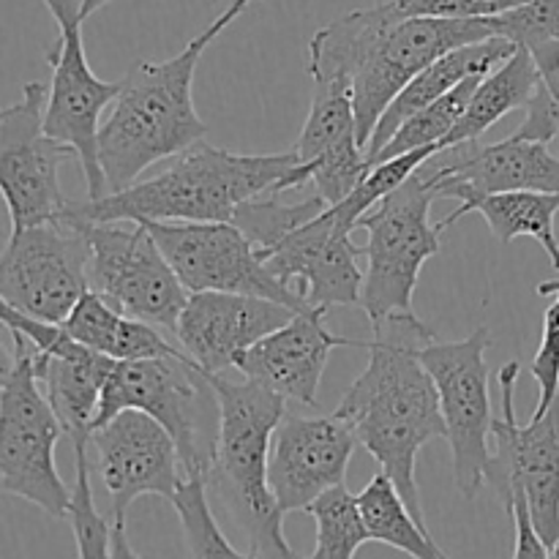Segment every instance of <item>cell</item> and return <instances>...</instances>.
Listing matches in <instances>:
<instances>
[{
    "instance_id": "obj_1",
    "label": "cell",
    "mask_w": 559,
    "mask_h": 559,
    "mask_svg": "<svg viewBox=\"0 0 559 559\" xmlns=\"http://www.w3.org/2000/svg\"><path fill=\"white\" fill-rule=\"evenodd\" d=\"M369 364L347 388L336 415L353 426L360 445L396 484L413 516L426 527L415 462L431 440L445 437L440 393L420 360V347L437 338L420 317L396 311L371 322Z\"/></svg>"
},
{
    "instance_id": "obj_2",
    "label": "cell",
    "mask_w": 559,
    "mask_h": 559,
    "mask_svg": "<svg viewBox=\"0 0 559 559\" xmlns=\"http://www.w3.org/2000/svg\"><path fill=\"white\" fill-rule=\"evenodd\" d=\"M489 36V20L402 16L388 0L320 27L309 41V74L314 85L353 91L358 140L366 147L380 115L415 74L451 49Z\"/></svg>"
},
{
    "instance_id": "obj_3",
    "label": "cell",
    "mask_w": 559,
    "mask_h": 559,
    "mask_svg": "<svg viewBox=\"0 0 559 559\" xmlns=\"http://www.w3.org/2000/svg\"><path fill=\"white\" fill-rule=\"evenodd\" d=\"M309 183V173L287 153H233L200 140L173 156L164 173L136 180L129 189L102 200L71 202L63 216L71 222H233L243 202L262 194H282Z\"/></svg>"
},
{
    "instance_id": "obj_4",
    "label": "cell",
    "mask_w": 559,
    "mask_h": 559,
    "mask_svg": "<svg viewBox=\"0 0 559 559\" xmlns=\"http://www.w3.org/2000/svg\"><path fill=\"white\" fill-rule=\"evenodd\" d=\"M216 38L207 25L183 52L162 63L142 60L120 80L118 98L98 129V164L109 194L129 189L153 164L205 140L207 126L194 107V74Z\"/></svg>"
},
{
    "instance_id": "obj_5",
    "label": "cell",
    "mask_w": 559,
    "mask_h": 559,
    "mask_svg": "<svg viewBox=\"0 0 559 559\" xmlns=\"http://www.w3.org/2000/svg\"><path fill=\"white\" fill-rule=\"evenodd\" d=\"M222 404L216 459L207 473V491L218 511L243 535V557H295L284 538V513L267 484V456L287 399L249 380L211 374Z\"/></svg>"
},
{
    "instance_id": "obj_6",
    "label": "cell",
    "mask_w": 559,
    "mask_h": 559,
    "mask_svg": "<svg viewBox=\"0 0 559 559\" xmlns=\"http://www.w3.org/2000/svg\"><path fill=\"white\" fill-rule=\"evenodd\" d=\"M123 409L156 418L173 437L186 475L211 473L216 459L222 404L207 371L183 353L115 360L102 391L93 429Z\"/></svg>"
},
{
    "instance_id": "obj_7",
    "label": "cell",
    "mask_w": 559,
    "mask_h": 559,
    "mask_svg": "<svg viewBox=\"0 0 559 559\" xmlns=\"http://www.w3.org/2000/svg\"><path fill=\"white\" fill-rule=\"evenodd\" d=\"M11 342L16 366L0 388V491L63 519L71 486L63 484L55 464L63 424L38 382L36 347L20 333H11Z\"/></svg>"
},
{
    "instance_id": "obj_8",
    "label": "cell",
    "mask_w": 559,
    "mask_h": 559,
    "mask_svg": "<svg viewBox=\"0 0 559 559\" xmlns=\"http://www.w3.org/2000/svg\"><path fill=\"white\" fill-rule=\"evenodd\" d=\"M435 200L431 180L418 167L358 218V227L369 235L360 306L371 322L413 309L420 267L440 251L442 227L429 222Z\"/></svg>"
},
{
    "instance_id": "obj_9",
    "label": "cell",
    "mask_w": 559,
    "mask_h": 559,
    "mask_svg": "<svg viewBox=\"0 0 559 559\" xmlns=\"http://www.w3.org/2000/svg\"><path fill=\"white\" fill-rule=\"evenodd\" d=\"M71 222V218H66ZM91 246V289L120 314L158 328L175 342L189 289L142 222H74Z\"/></svg>"
},
{
    "instance_id": "obj_10",
    "label": "cell",
    "mask_w": 559,
    "mask_h": 559,
    "mask_svg": "<svg viewBox=\"0 0 559 559\" xmlns=\"http://www.w3.org/2000/svg\"><path fill=\"white\" fill-rule=\"evenodd\" d=\"M80 3L82 0H44L58 22V41L47 52L52 82L47 87L44 129L58 142L74 147L85 175L87 197L102 200L109 189L98 164V129L104 109L118 98L120 82H107L93 74L82 44L85 20L80 14Z\"/></svg>"
},
{
    "instance_id": "obj_11",
    "label": "cell",
    "mask_w": 559,
    "mask_h": 559,
    "mask_svg": "<svg viewBox=\"0 0 559 559\" xmlns=\"http://www.w3.org/2000/svg\"><path fill=\"white\" fill-rule=\"evenodd\" d=\"M522 374L519 360H508L497 374L502 415L491 420L495 451L486 480L495 486L506 506L516 489L527 491L535 530L555 557L559 546V396L527 426L516 420V382Z\"/></svg>"
},
{
    "instance_id": "obj_12",
    "label": "cell",
    "mask_w": 559,
    "mask_h": 559,
    "mask_svg": "<svg viewBox=\"0 0 559 559\" xmlns=\"http://www.w3.org/2000/svg\"><path fill=\"white\" fill-rule=\"evenodd\" d=\"M491 331L475 328L462 342H435L420 347V360L440 393L445 440L451 442L453 480L467 500L480 495L489 473L491 437V396L489 364Z\"/></svg>"
},
{
    "instance_id": "obj_13",
    "label": "cell",
    "mask_w": 559,
    "mask_h": 559,
    "mask_svg": "<svg viewBox=\"0 0 559 559\" xmlns=\"http://www.w3.org/2000/svg\"><path fill=\"white\" fill-rule=\"evenodd\" d=\"M91 246L85 229L66 218L9 235L0 254V298L36 320L60 322L91 289Z\"/></svg>"
},
{
    "instance_id": "obj_14",
    "label": "cell",
    "mask_w": 559,
    "mask_h": 559,
    "mask_svg": "<svg viewBox=\"0 0 559 559\" xmlns=\"http://www.w3.org/2000/svg\"><path fill=\"white\" fill-rule=\"evenodd\" d=\"M47 85L27 82L22 98L0 109V197L11 233L63 216L69 200L60 189V167L76 158L44 129Z\"/></svg>"
},
{
    "instance_id": "obj_15",
    "label": "cell",
    "mask_w": 559,
    "mask_h": 559,
    "mask_svg": "<svg viewBox=\"0 0 559 559\" xmlns=\"http://www.w3.org/2000/svg\"><path fill=\"white\" fill-rule=\"evenodd\" d=\"M189 293H246L309 311L298 289L284 284L257 254L235 222H142Z\"/></svg>"
},
{
    "instance_id": "obj_16",
    "label": "cell",
    "mask_w": 559,
    "mask_h": 559,
    "mask_svg": "<svg viewBox=\"0 0 559 559\" xmlns=\"http://www.w3.org/2000/svg\"><path fill=\"white\" fill-rule=\"evenodd\" d=\"M353 229L355 224H349L336 205H328L257 254L284 284H298L309 309L360 306L364 249L355 246Z\"/></svg>"
},
{
    "instance_id": "obj_17",
    "label": "cell",
    "mask_w": 559,
    "mask_h": 559,
    "mask_svg": "<svg viewBox=\"0 0 559 559\" xmlns=\"http://www.w3.org/2000/svg\"><path fill=\"white\" fill-rule=\"evenodd\" d=\"M91 448L109 497V524H126V511L145 495L169 502L186 478L173 437L140 409H123L93 429Z\"/></svg>"
},
{
    "instance_id": "obj_18",
    "label": "cell",
    "mask_w": 559,
    "mask_h": 559,
    "mask_svg": "<svg viewBox=\"0 0 559 559\" xmlns=\"http://www.w3.org/2000/svg\"><path fill=\"white\" fill-rule=\"evenodd\" d=\"M355 445L353 426L336 413L322 418L284 413L267 456V484L282 513L306 511L322 491L344 484Z\"/></svg>"
},
{
    "instance_id": "obj_19",
    "label": "cell",
    "mask_w": 559,
    "mask_h": 559,
    "mask_svg": "<svg viewBox=\"0 0 559 559\" xmlns=\"http://www.w3.org/2000/svg\"><path fill=\"white\" fill-rule=\"evenodd\" d=\"M293 314L295 309L262 295L189 293L175 328V344L202 371L224 374L238 366L251 344L293 320Z\"/></svg>"
},
{
    "instance_id": "obj_20",
    "label": "cell",
    "mask_w": 559,
    "mask_h": 559,
    "mask_svg": "<svg viewBox=\"0 0 559 559\" xmlns=\"http://www.w3.org/2000/svg\"><path fill=\"white\" fill-rule=\"evenodd\" d=\"M420 173L431 180L435 197L451 186L559 194V158L549 151V142L522 140L516 134L491 145H480V140L448 145L426 158Z\"/></svg>"
},
{
    "instance_id": "obj_21",
    "label": "cell",
    "mask_w": 559,
    "mask_h": 559,
    "mask_svg": "<svg viewBox=\"0 0 559 559\" xmlns=\"http://www.w3.org/2000/svg\"><path fill=\"white\" fill-rule=\"evenodd\" d=\"M338 347H366V344L331 333L325 309L295 311L293 320L251 344L240 355L235 369L240 371V377L271 388L287 402L317 407L328 358Z\"/></svg>"
},
{
    "instance_id": "obj_22",
    "label": "cell",
    "mask_w": 559,
    "mask_h": 559,
    "mask_svg": "<svg viewBox=\"0 0 559 559\" xmlns=\"http://www.w3.org/2000/svg\"><path fill=\"white\" fill-rule=\"evenodd\" d=\"M293 151L328 205L342 202L364 180L371 164L358 140L353 91L347 85H314L309 118Z\"/></svg>"
},
{
    "instance_id": "obj_23",
    "label": "cell",
    "mask_w": 559,
    "mask_h": 559,
    "mask_svg": "<svg viewBox=\"0 0 559 559\" xmlns=\"http://www.w3.org/2000/svg\"><path fill=\"white\" fill-rule=\"evenodd\" d=\"M513 49H516V44H513L511 38L489 36L484 38V41H473L464 44V47L451 49L448 55L437 58L435 63L426 66L420 74H415L413 80L399 91V96L388 104L385 112L377 120L369 145H366L369 162L388 145V140L396 134L399 126H402L404 120H409L415 112H420L424 107L435 104L437 98L445 96L451 87H456L459 82L467 80L469 74H489V71L495 69V66H500Z\"/></svg>"
},
{
    "instance_id": "obj_24",
    "label": "cell",
    "mask_w": 559,
    "mask_h": 559,
    "mask_svg": "<svg viewBox=\"0 0 559 559\" xmlns=\"http://www.w3.org/2000/svg\"><path fill=\"white\" fill-rule=\"evenodd\" d=\"M437 200H459V207L437 222L445 233L469 213L486 218L491 235L500 243H511L516 238H533L544 246L549 254L551 267L559 273V238L555 218L559 213V194L544 191H475L467 186H451L442 189Z\"/></svg>"
},
{
    "instance_id": "obj_25",
    "label": "cell",
    "mask_w": 559,
    "mask_h": 559,
    "mask_svg": "<svg viewBox=\"0 0 559 559\" xmlns=\"http://www.w3.org/2000/svg\"><path fill=\"white\" fill-rule=\"evenodd\" d=\"M112 364L115 358H107L91 347H80L71 355H47L36 349L38 382L63 424L71 445L91 442L93 420H96L104 382Z\"/></svg>"
},
{
    "instance_id": "obj_26",
    "label": "cell",
    "mask_w": 559,
    "mask_h": 559,
    "mask_svg": "<svg viewBox=\"0 0 559 559\" xmlns=\"http://www.w3.org/2000/svg\"><path fill=\"white\" fill-rule=\"evenodd\" d=\"M60 325L71 338L115 360H140L180 353V347L167 333L134 320V317L120 314L96 289H87Z\"/></svg>"
},
{
    "instance_id": "obj_27",
    "label": "cell",
    "mask_w": 559,
    "mask_h": 559,
    "mask_svg": "<svg viewBox=\"0 0 559 559\" xmlns=\"http://www.w3.org/2000/svg\"><path fill=\"white\" fill-rule=\"evenodd\" d=\"M538 85L540 69L535 63L533 52L522 47V44H516V49L478 82L462 120L445 136V147L459 145V142L480 140L497 120L511 115L513 109L527 107Z\"/></svg>"
},
{
    "instance_id": "obj_28",
    "label": "cell",
    "mask_w": 559,
    "mask_h": 559,
    "mask_svg": "<svg viewBox=\"0 0 559 559\" xmlns=\"http://www.w3.org/2000/svg\"><path fill=\"white\" fill-rule=\"evenodd\" d=\"M360 516H364L369 540L415 559H442L445 551L429 538V527L413 516V508L402 497L385 473H377L358 495Z\"/></svg>"
},
{
    "instance_id": "obj_29",
    "label": "cell",
    "mask_w": 559,
    "mask_h": 559,
    "mask_svg": "<svg viewBox=\"0 0 559 559\" xmlns=\"http://www.w3.org/2000/svg\"><path fill=\"white\" fill-rule=\"evenodd\" d=\"M484 76L486 74H469L467 80H462L456 87H451L445 96H440L435 104H429V107L415 112L409 120H404V123L399 126L396 134L388 140V145L382 147L369 164L385 162V158L402 156V153L418 151V147H445V136L451 134L453 126L462 120L464 109H467L469 98H473L475 87H478V82L484 80Z\"/></svg>"
},
{
    "instance_id": "obj_30",
    "label": "cell",
    "mask_w": 559,
    "mask_h": 559,
    "mask_svg": "<svg viewBox=\"0 0 559 559\" xmlns=\"http://www.w3.org/2000/svg\"><path fill=\"white\" fill-rule=\"evenodd\" d=\"M306 513L317 524V546L311 551L314 559H353L360 546L369 544L358 497L344 484L322 491Z\"/></svg>"
},
{
    "instance_id": "obj_31",
    "label": "cell",
    "mask_w": 559,
    "mask_h": 559,
    "mask_svg": "<svg viewBox=\"0 0 559 559\" xmlns=\"http://www.w3.org/2000/svg\"><path fill=\"white\" fill-rule=\"evenodd\" d=\"M169 502L178 511L186 549H189L191 557H243L238 546L229 544L227 535L218 527L216 516H213L205 475H186L183 484H180V489L175 491Z\"/></svg>"
},
{
    "instance_id": "obj_32",
    "label": "cell",
    "mask_w": 559,
    "mask_h": 559,
    "mask_svg": "<svg viewBox=\"0 0 559 559\" xmlns=\"http://www.w3.org/2000/svg\"><path fill=\"white\" fill-rule=\"evenodd\" d=\"M91 442H74V484H71L69 516L71 530H74L76 555L102 559L109 557V533L112 524L98 513L96 497H93L91 484V453H87Z\"/></svg>"
},
{
    "instance_id": "obj_33",
    "label": "cell",
    "mask_w": 559,
    "mask_h": 559,
    "mask_svg": "<svg viewBox=\"0 0 559 559\" xmlns=\"http://www.w3.org/2000/svg\"><path fill=\"white\" fill-rule=\"evenodd\" d=\"M495 36L535 49L559 38V0H524L502 14L489 16Z\"/></svg>"
},
{
    "instance_id": "obj_34",
    "label": "cell",
    "mask_w": 559,
    "mask_h": 559,
    "mask_svg": "<svg viewBox=\"0 0 559 559\" xmlns=\"http://www.w3.org/2000/svg\"><path fill=\"white\" fill-rule=\"evenodd\" d=\"M538 295H551L555 300L544 314V333H540L538 353L530 366L535 382H538V407H535L533 418L544 415L559 396V273L551 282L538 284Z\"/></svg>"
},
{
    "instance_id": "obj_35",
    "label": "cell",
    "mask_w": 559,
    "mask_h": 559,
    "mask_svg": "<svg viewBox=\"0 0 559 559\" xmlns=\"http://www.w3.org/2000/svg\"><path fill=\"white\" fill-rule=\"evenodd\" d=\"M524 0H393L402 16H442V20H489Z\"/></svg>"
},
{
    "instance_id": "obj_36",
    "label": "cell",
    "mask_w": 559,
    "mask_h": 559,
    "mask_svg": "<svg viewBox=\"0 0 559 559\" xmlns=\"http://www.w3.org/2000/svg\"><path fill=\"white\" fill-rule=\"evenodd\" d=\"M522 140H538V142H551L559 134V104L551 96L549 85L540 76V85L535 91V96L530 98V104L524 107V123L513 131Z\"/></svg>"
},
{
    "instance_id": "obj_37",
    "label": "cell",
    "mask_w": 559,
    "mask_h": 559,
    "mask_svg": "<svg viewBox=\"0 0 559 559\" xmlns=\"http://www.w3.org/2000/svg\"><path fill=\"white\" fill-rule=\"evenodd\" d=\"M535 58V63H538L540 69V76H544V82L549 85L551 96H555V102L559 104V38L557 41H549V44H540V47L530 49Z\"/></svg>"
},
{
    "instance_id": "obj_38",
    "label": "cell",
    "mask_w": 559,
    "mask_h": 559,
    "mask_svg": "<svg viewBox=\"0 0 559 559\" xmlns=\"http://www.w3.org/2000/svg\"><path fill=\"white\" fill-rule=\"evenodd\" d=\"M3 331H9V328H5L3 322H0V388H3L5 382H9L11 371H14V366H16V353L3 344Z\"/></svg>"
},
{
    "instance_id": "obj_39",
    "label": "cell",
    "mask_w": 559,
    "mask_h": 559,
    "mask_svg": "<svg viewBox=\"0 0 559 559\" xmlns=\"http://www.w3.org/2000/svg\"><path fill=\"white\" fill-rule=\"evenodd\" d=\"M249 3H251V0H233V3H229V9L224 11V14L218 16V20H213V22H211L213 33H216V36H218V33H222L224 27L229 25V22H235V20H238L240 14H243L246 5H249Z\"/></svg>"
},
{
    "instance_id": "obj_40",
    "label": "cell",
    "mask_w": 559,
    "mask_h": 559,
    "mask_svg": "<svg viewBox=\"0 0 559 559\" xmlns=\"http://www.w3.org/2000/svg\"><path fill=\"white\" fill-rule=\"evenodd\" d=\"M107 3H112V0H82V3H80L82 20H87V16H91V14H96V11L104 9V5H107Z\"/></svg>"
}]
</instances>
